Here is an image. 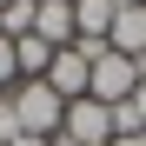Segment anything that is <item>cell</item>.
I'll use <instances>...</instances> for the list:
<instances>
[{
  "label": "cell",
  "instance_id": "1",
  "mask_svg": "<svg viewBox=\"0 0 146 146\" xmlns=\"http://www.w3.org/2000/svg\"><path fill=\"white\" fill-rule=\"evenodd\" d=\"M0 100L13 106V119H20V133H40V139H53L60 133V119H66V100L46 80H13L7 93H0Z\"/></svg>",
  "mask_w": 146,
  "mask_h": 146
},
{
  "label": "cell",
  "instance_id": "2",
  "mask_svg": "<svg viewBox=\"0 0 146 146\" xmlns=\"http://www.w3.org/2000/svg\"><path fill=\"white\" fill-rule=\"evenodd\" d=\"M133 86H139V66L126 60V53H106L93 60V73H86V100H100V106H119V100H133Z\"/></svg>",
  "mask_w": 146,
  "mask_h": 146
},
{
  "label": "cell",
  "instance_id": "3",
  "mask_svg": "<svg viewBox=\"0 0 146 146\" xmlns=\"http://www.w3.org/2000/svg\"><path fill=\"white\" fill-rule=\"evenodd\" d=\"M60 139H73V146H113V106H100V100H73L66 119H60Z\"/></svg>",
  "mask_w": 146,
  "mask_h": 146
},
{
  "label": "cell",
  "instance_id": "4",
  "mask_svg": "<svg viewBox=\"0 0 146 146\" xmlns=\"http://www.w3.org/2000/svg\"><path fill=\"white\" fill-rule=\"evenodd\" d=\"M86 73H93V60H86V53H73V46H60L53 66H46V86L73 106V100H86Z\"/></svg>",
  "mask_w": 146,
  "mask_h": 146
},
{
  "label": "cell",
  "instance_id": "5",
  "mask_svg": "<svg viewBox=\"0 0 146 146\" xmlns=\"http://www.w3.org/2000/svg\"><path fill=\"white\" fill-rule=\"evenodd\" d=\"M106 46H113V53H126V60H139V53H146V7H119Z\"/></svg>",
  "mask_w": 146,
  "mask_h": 146
},
{
  "label": "cell",
  "instance_id": "6",
  "mask_svg": "<svg viewBox=\"0 0 146 146\" xmlns=\"http://www.w3.org/2000/svg\"><path fill=\"white\" fill-rule=\"evenodd\" d=\"M33 33H40L46 46H73V0H40Z\"/></svg>",
  "mask_w": 146,
  "mask_h": 146
},
{
  "label": "cell",
  "instance_id": "7",
  "mask_svg": "<svg viewBox=\"0 0 146 146\" xmlns=\"http://www.w3.org/2000/svg\"><path fill=\"white\" fill-rule=\"evenodd\" d=\"M53 53H60V46H46L40 33H20V40H13V73H20V80H46Z\"/></svg>",
  "mask_w": 146,
  "mask_h": 146
},
{
  "label": "cell",
  "instance_id": "8",
  "mask_svg": "<svg viewBox=\"0 0 146 146\" xmlns=\"http://www.w3.org/2000/svg\"><path fill=\"white\" fill-rule=\"evenodd\" d=\"M113 33V0H73V40H106Z\"/></svg>",
  "mask_w": 146,
  "mask_h": 146
},
{
  "label": "cell",
  "instance_id": "9",
  "mask_svg": "<svg viewBox=\"0 0 146 146\" xmlns=\"http://www.w3.org/2000/svg\"><path fill=\"white\" fill-rule=\"evenodd\" d=\"M33 13H40V0H13V7H0V33H7V40L33 33Z\"/></svg>",
  "mask_w": 146,
  "mask_h": 146
},
{
  "label": "cell",
  "instance_id": "10",
  "mask_svg": "<svg viewBox=\"0 0 146 146\" xmlns=\"http://www.w3.org/2000/svg\"><path fill=\"white\" fill-rule=\"evenodd\" d=\"M13 80H20V73H13V40H0V93H7Z\"/></svg>",
  "mask_w": 146,
  "mask_h": 146
},
{
  "label": "cell",
  "instance_id": "11",
  "mask_svg": "<svg viewBox=\"0 0 146 146\" xmlns=\"http://www.w3.org/2000/svg\"><path fill=\"white\" fill-rule=\"evenodd\" d=\"M133 113H139V126H146V80L133 86Z\"/></svg>",
  "mask_w": 146,
  "mask_h": 146
},
{
  "label": "cell",
  "instance_id": "12",
  "mask_svg": "<svg viewBox=\"0 0 146 146\" xmlns=\"http://www.w3.org/2000/svg\"><path fill=\"white\" fill-rule=\"evenodd\" d=\"M13 146H46V139H40V133H20V139H13Z\"/></svg>",
  "mask_w": 146,
  "mask_h": 146
},
{
  "label": "cell",
  "instance_id": "13",
  "mask_svg": "<svg viewBox=\"0 0 146 146\" xmlns=\"http://www.w3.org/2000/svg\"><path fill=\"white\" fill-rule=\"evenodd\" d=\"M113 146H146V133H126V139H113Z\"/></svg>",
  "mask_w": 146,
  "mask_h": 146
},
{
  "label": "cell",
  "instance_id": "14",
  "mask_svg": "<svg viewBox=\"0 0 146 146\" xmlns=\"http://www.w3.org/2000/svg\"><path fill=\"white\" fill-rule=\"evenodd\" d=\"M133 66H139V80H146V53H139V60H133Z\"/></svg>",
  "mask_w": 146,
  "mask_h": 146
},
{
  "label": "cell",
  "instance_id": "15",
  "mask_svg": "<svg viewBox=\"0 0 146 146\" xmlns=\"http://www.w3.org/2000/svg\"><path fill=\"white\" fill-rule=\"evenodd\" d=\"M46 146H73V139H60V133H53V139H46Z\"/></svg>",
  "mask_w": 146,
  "mask_h": 146
},
{
  "label": "cell",
  "instance_id": "16",
  "mask_svg": "<svg viewBox=\"0 0 146 146\" xmlns=\"http://www.w3.org/2000/svg\"><path fill=\"white\" fill-rule=\"evenodd\" d=\"M0 7H13V0H0Z\"/></svg>",
  "mask_w": 146,
  "mask_h": 146
},
{
  "label": "cell",
  "instance_id": "17",
  "mask_svg": "<svg viewBox=\"0 0 146 146\" xmlns=\"http://www.w3.org/2000/svg\"><path fill=\"white\" fill-rule=\"evenodd\" d=\"M0 40H7V33H0Z\"/></svg>",
  "mask_w": 146,
  "mask_h": 146
},
{
  "label": "cell",
  "instance_id": "18",
  "mask_svg": "<svg viewBox=\"0 0 146 146\" xmlns=\"http://www.w3.org/2000/svg\"><path fill=\"white\" fill-rule=\"evenodd\" d=\"M139 7H146V0H139Z\"/></svg>",
  "mask_w": 146,
  "mask_h": 146
}]
</instances>
